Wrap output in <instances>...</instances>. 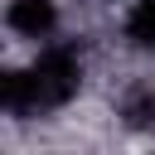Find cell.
Here are the masks:
<instances>
[{"mask_svg": "<svg viewBox=\"0 0 155 155\" xmlns=\"http://www.w3.org/2000/svg\"><path fill=\"white\" fill-rule=\"evenodd\" d=\"M5 29L29 44H48L58 34V0H5Z\"/></svg>", "mask_w": 155, "mask_h": 155, "instance_id": "cell-2", "label": "cell"}, {"mask_svg": "<svg viewBox=\"0 0 155 155\" xmlns=\"http://www.w3.org/2000/svg\"><path fill=\"white\" fill-rule=\"evenodd\" d=\"M0 111L5 116H39L34 68H0Z\"/></svg>", "mask_w": 155, "mask_h": 155, "instance_id": "cell-3", "label": "cell"}, {"mask_svg": "<svg viewBox=\"0 0 155 155\" xmlns=\"http://www.w3.org/2000/svg\"><path fill=\"white\" fill-rule=\"evenodd\" d=\"M34 68V92H39V111H58L78 97L82 87V53L73 44H44V53L29 63Z\"/></svg>", "mask_w": 155, "mask_h": 155, "instance_id": "cell-1", "label": "cell"}, {"mask_svg": "<svg viewBox=\"0 0 155 155\" xmlns=\"http://www.w3.org/2000/svg\"><path fill=\"white\" fill-rule=\"evenodd\" d=\"M126 39L136 48H155V0H131V10H126Z\"/></svg>", "mask_w": 155, "mask_h": 155, "instance_id": "cell-4", "label": "cell"}, {"mask_svg": "<svg viewBox=\"0 0 155 155\" xmlns=\"http://www.w3.org/2000/svg\"><path fill=\"white\" fill-rule=\"evenodd\" d=\"M121 116L131 126H155V87L150 82H136L126 97H121Z\"/></svg>", "mask_w": 155, "mask_h": 155, "instance_id": "cell-5", "label": "cell"}]
</instances>
